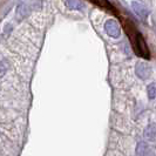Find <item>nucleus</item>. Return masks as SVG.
I'll return each mask as SVG.
<instances>
[{
    "instance_id": "obj_1",
    "label": "nucleus",
    "mask_w": 156,
    "mask_h": 156,
    "mask_svg": "<svg viewBox=\"0 0 156 156\" xmlns=\"http://www.w3.org/2000/svg\"><path fill=\"white\" fill-rule=\"evenodd\" d=\"M119 19H120V23H121V26L125 31L126 35L128 37L129 39V42L132 45V48H133L134 53L140 56V58H143L146 60H149L150 59V51H149V47L146 42V39L143 38V35L141 34V32L137 30L136 25L129 19V18H126V16H121L119 14Z\"/></svg>"
},
{
    "instance_id": "obj_2",
    "label": "nucleus",
    "mask_w": 156,
    "mask_h": 156,
    "mask_svg": "<svg viewBox=\"0 0 156 156\" xmlns=\"http://www.w3.org/2000/svg\"><path fill=\"white\" fill-rule=\"evenodd\" d=\"M87 1L92 2V4H94L95 6L100 7L101 9L106 11V12H108V13L113 14V16H119V13H117V11L115 9V7L110 4L108 0H87Z\"/></svg>"
},
{
    "instance_id": "obj_4",
    "label": "nucleus",
    "mask_w": 156,
    "mask_h": 156,
    "mask_svg": "<svg viewBox=\"0 0 156 156\" xmlns=\"http://www.w3.org/2000/svg\"><path fill=\"white\" fill-rule=\"evenodd\" d=\"M8 69V63L5 60H1L0 61V75H4Z\"/></svg>"
},
{
    "instance_id": "obj_3",
    "label": "nucleus",
    "mask_w": 156,
    "mask_h": 156,
    "mask_svg": "<svg viewBox=\"0 0 156 156\" xmlns=\"http://www.w3.org/2000/svg\"><path fill=\"white\" fill-rule=\"evenodd\" d=\"M26 4L25 2H21L19 6H18V11H16V16H19L20 14V18H23V16L27 14V11H26Z\"/></svg>"
}]
</instances>
